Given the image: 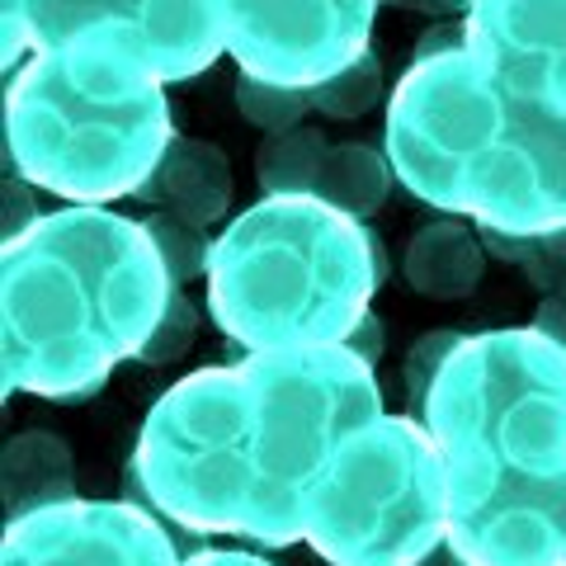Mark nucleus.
Here are the masks:
<instances>
[{
  "instance_id": "obj_1",
  "label": "nucleus",
  "mask_w": 566,
  "mask_h": 566,
  "mask_svg": "<svg viewBox=\"0 0 566 566\" xmlns=\"http://www.w3.org/2000/svg\"><path fill=\"white\" fill-rule=\"evenodd\" d=\"M374 416H382L378 378L345 345L264 349L203 368L142 420L128 501L189 534L293 547L307 534L316 472Z\"/></svg>"
},
{
  "instance_id": "obj_2",
  "label": "nucleus",
  "mask_w": 566,
  "mask_h": 566,
  "mask_svg": "<svg viewBox=\"0 0 566 566\" xmlns=\"http://www.w3.org/2000/svg\"><path fill=\"white\" fill-rule=\"evenodd\" d=\"M449 476V543L472 566H566V349L482 331L424 401Z\"/></svg>"
},
{
  "instance_id": "obj_3",
  "label": "nucleus",
  "mask_w": 566,
  "mask_h": 566,
  "mask_svg": "<svg viewBox=\"0 0 566 566\" xmlns=\"http://www.w3.org/2000/svg\"><path fill=\"white\" fill-rule=\"evenodd\" d=\"M147 227L99 203L43 212L0 251V387L85 401L137 359L170 303Z\"/></svg>"
},
{
  "instance_id": "obj_4",
  "label": "nucleus",
  "mask_w": 566,
  "mask_h": 566,
  "mask_svg": "<svg viewBox=\"0 0 566 566\" xmlns=\"http://www.w3.org/2000/svg\"><path fill=\"white\" fill-rule=\"evenodd\" d=\"M382 151L449 218L520 237L566 227V118L515 95L472 48L411 62L387 99Z\"/></svg>"
},
{
  "instance_id": "obj_5",
  "label": "nucleus",
  "mask_w": 566,
  "mask_h": 566,
  "mask_svg": "<svg viewBox=\"0 0 566 566\" xmlns=\"http://www.w3.org/2000/svg\"><path fill=\"white\" fill-rule=\"evenodd\" d=\"M175 142L166 81L123 29L33 52L6 85V156L66 203L137 193Z\"/></svg>"
},
{
  "instance_id": "obj_6",
  "label": "nucleus",
  "mask_w": 566,
  "mask_h": 566,
  "mask_svg": "<svg viewBox=\"0 0 566 566\" xmlns=\"http://www.w3.org/2000/svg\"><path fill=\"white\" fill-rule=\"evenodd\" d=\"M374 241L316 193H264L212 245V322L251 354L345 345L382 283Z\"/></svg>"
},
{
  "instance_id": "obj_7",
  "label": "nucleus",
  "mask_w": 566,
  "mask_h": 566,
  "mask_svg": "<svg viewBox=\"0 0 566 566\" xmlns=\"http://www.w3.org/2000/svg\"><path fill=\"white\" fill-rule=\"evenodd\" d=\"M449 538V476L416 416L349 430L307 491L303 543L331 566H416Z\"/></svg>"
},
{
  "instance_id": "obj_8",
  "label": "nucleus",
  "mask_w": 566,
  "mask_h": 566,
  "mask_svg": "<svg viewBox=\"0 0 566 566\" xmlns=\"http://www.w3.org/2000/svg\"><path fill=\"white\" fill-rule=\"evenodd\" d=\"M0 10L6 71L91 29H123L161 81H189L227 52L218 0H0Z\"/></svg>"
},
{
  "instance_id": "obj_9",
  "label": "nucleus",
  "mask_w": 566,
  "mask_h": 566,
  "mask_svg": "<svg viewBox=\"0 0 566 566\" xmlns=\"http://www.w3.org/2000/svg\"><path fill=\"white\" fill-rule=\"evenodd\" d=\"M378 0H218L227 57L279 85L331 81L368 52Z\"/></svg>"
},
{
  "instance_id": "obj_10",
  "label": "nucleus",
  "mask_w": 566,
  "mask_h": 566,
  "mask_svg": "<svg viewBox=\"0 0 566 566\" xmlns=\"http://www.w3.org/2000/svg\"><path fill=\"white\" fill-rule=\"evenodd\" d=\"M180 524L137 501H62L10 520L0 566H180Z\"/></svg>"
},
{
  "instance_id": "obj_11",
  "label": "nucleus",
  "mask_w": 566,
  "mask_h": 566,
  "mask_svg": "<svg viewBox=\"0 0 566 566\" xmlns=\"http://www.w3.org/2000/svg\"><path fill=\"white\" fill-rule=\"evenodd\" d=\"M468 48L510 91L566 118V0H472Z\"/></svg>"
},
{
  "instance_id": "obj_12",
  "label": "nucleus",
  "mask_w": 566,
  "mask_h": 566,
  "mask_svg": "<svg viewBox=\"0 0 566 566\" xmlns=\"http://www.w3.org/2000/svg\"><path fill=\"white\" fill-rule=\"evenodd\" d=\"M133 199L166 208L193 227H212V222L227 218V208H232V166H227L222 147L175 133L166 156L156 161L147 185H142Z\"/></svg>"
},
{
  "instance_id": "obj_13",
  "label": "nucleus",
  "mask_w": 566,
  "mask_h": 566,
  "mask_svg": "<svg viewBox=\"0 0 566 566\" xmlns=\"http://www.w3.org/2000/svg\"><path fill=\"white\" fill-rule=\"evenodd\" d=\"M486 270V245L476 237V227L463 218H434L406 241L401 255V279L411 283L420 297L434 303H458L468 297Z\"/></svg>"
},
{
  "instance_id": "obj_14",
  "label": "nucleus",
  "mask_w": 566,
  "mask_h": 566,
  "mask_svg": "<svg viewBox=\"0 0 566 566\" xmlns=\"http://www.w3.org/2000/svg\"><path fill=\"white\" fill-rule=\"evenodd\" d=\"M0 501H6V524L76 501V458H71L66 439L52 430L14 434L0 453Z\"/></svg>"
},
{
  "instance_id": "obj_15",
  "label": "nucleus",
  "mask_w": 566,
  "mask_h": 566,
  "mask_svg": "<svg viewBox=\"0 0 566 566\" xmlns=\"http://www.w3.org/2000/svg\"><path fill=\"white\" fill-rule=\"evenodd\" d=\"M397 170L387 161V151L368 147V142H335L326 151L322 166V185H316V199H326L331 208L349 212V218H374L392 193Z\"/></svg>"
},
{
  "instance_id": "obj_16",
  "label": "nucleus",
  "mask_w": 566,
  "mask_h": 566,
  "mask_svg": "<svg viewBox=\"0 0 566 566\" xmlns=\"http://www.w3.org/2000/svg\"><path fill=\"white\" fill-rule=\"evenodd\" d=\"M331 142L316 128L270 133L255 151V180L264 193H316Z\"/></svg>"
},
{
  "instance_id": "obj_17",
  "label": "nucleus",
  "mask_w": 566,
  "mask_h": 566,
  "mask_svg": "<svg viewBox=\"0 0 566 566\" xmlns=\"http://www.w3.org/2000/svg\"><path fill=\"white\" fill-rule=\"evenodd\" d=\"M486 255L505 260L528 279V289L538 297L553 293L566 283V227H553V232H495V227H476Z\"/></svg>"
},
{
  "instance_id": "obj_18",
  "label": "nucleus",
  "mask_w": 566,
  "mask_h": 566,
  "mask_svg": "<svg viewBox=\"0 0 566 566\" xmlns=\"http://www.w3.org/2000/svg\"><path fill=\"white\" fill-rule=\"evenodd\" d=\"M142 227H147V237L156 241V251H161L175 289L203 279L212 270V245L218 241H208V227H193V222L175 218V212H166V208L151 212V218H142Z\"/></svg>"
},
{
  "instance_id": "obj_19",
  "label": "nucleus",
  "mask_w": 566,
  "mask_h": 566,
  "mask_svg": "<svg viewBox=\"0 0 566 566\" xmlns=\"http://www.w3.org/2000/svg\"><path fill=\"white\" fill-rule=\"evenodd\" d=\"M382 99V62L374 52H364L359 62H349L345 71H335L331 81L312 85L307 91V104L322 118H364L374 104Z\"/></svg>"
},
{
  "instance_id": "obj_20",
  "label": "nucleus",
  "mask_w": 566,
  "mask_h": 566,
  "mask_svg": "<svg viewBox=\"0 0 566 566\" xmlns=\"http://www.w3.org/2000/svg\"><path fill=\"white\" fill-rule=\"evenodd\" d=\"M237 109L245 114V123L270 137V133H289V128H303V114L312 109L307 91L297 85H279V81H260V76H237Z\"/></svg>"
},
{
  "instance_id": "obj_21",
  "label": "nucleus",
  "mask_w": 566,
  "mask_h": 566,
  "mask_svg": "<svg viewBox=\"0 0 566 566\" xmlns=\"http://www.w3.org/2000/svg\"><path fill=\"white\" fill-rule=\"evenodd\" d=\"M468 335L463 331H424L420 340L406 349V364H401V378H406V397H411L416 411H424V401H430V387L439 378V368L449 364V354L463 345Z\"/></svg>"
},
{
  "instance_id": "obj_22",
  "label": "nucleus",
  "mask_w": 566,
  "mask_h": 566,
  "mask_svg": "<svg viewBox=\"0 0 566 566\" xmlns=\"http://www.w3.org/2000/svg\"><path fill=\"white\" fill-rule=\"evenodd\" d=\"M193 331H199V307H193V303H189V297H185L180 289H170L166 316H161V322H156L151 340L142 345L137 364H151V368H161V364L185 359V354H189V345H193Z\"/></svg>"
},
{
  "instance_id": "obj_23",
  "label": "nucleus",
  "mask_w": 566,
  "mask_h": 566,
  "mask_svg": "<svg viewBox=\"0 0 566 566\" xmlns=\"http://www.w3.org/2000/svg\"><path fill=\"white\" fill-rule=\"evenodd\" d=\"M39 218H43V212H39V203H33V189L24 185V175L14 180V170H10L6 175V241L24 237Z\"/></svg>"
},
{
  "instance_id": "obj_24",
  "label": "nucleus",
  "mask_w": 566,
  "mask_h": 566,
  "mask_svg": "<svg viewBox=\"0 0 566 566\" xmlns=\"http://www.w3.org/2000/svg\"><path fill=\"white\" fill-rule=\"evenodd\" d=\"M468 48V20H449V24H434L416 39V62H434L444 52H463Z\"/></svg>"
},
{
  "instance_id": "obj_25",
  "label": "nucleus",
  "mask_w": 566,
  "mask_h": 566,
  "mask_svg": "<svg viewBox=\"0 0 566 566\" xmlns=\"http://www.w3.org/2000/svg\"><path fill=\"white\" fill-rule=\"evenodd\" d=\"M534 331H543L547 340L566 349V283L538 297V307H534Z\"/></svg>"
},
{
  "instance_id": "obj_26",
  "label": "nucleus",
  "mask_w": 566,
  "mask_h": 566,
  "mask_svg": "<svg viewBox=\"0 0 566 566\" xmlns=\"http://www.w3.org/2000/svg\"><path fill=\"white\" fill-rule=\"evenodd\" d=\"M382 345H387V331H382V322H378L374 312H368L364 322H359V326H354V331L345 335V349L354 354V359H364L368 368H374V364L382 359Z\"/></svg>"
},
{
  "instance_id": "obj_27",
  "label": "nucleus",
  "mask_w": 566,
  "mask_h": 566,
  "mask_svg": "<svg viewBox=\"0 0 566 566\" xmlns=\"http://www.w3.org/2000/svg\"><path fill=\"white\" fill-rule=\"evenodd\" d=\"M180 566H274V562H264L255 553H241V547H203V553L185 557Z\"/></svg>"
},
{
  "instance_id": "obj_28",
  "label": "nucleus",
  "mask_w": 566,
  "mask_h": 566,
  "mask_svg": "<svg viewBox=\"0 0 566 566\" xmlns=\"http://www.w3.org/2000/svg\"><path fill=\"white\" fill-rule=\"evenodd\" d=\"M387 6H397V10H416V14H430V20H449V14H463L472 10V0H387Z\"/></svg>"
},
{
  "instance_id": "obj_29",
  "label": "nucleus",
  "mask_w": 566,
  "mask_h": 566,
  "mask_svg": "<svg viewBox=\"0 0 566 566\" xmlns=\"http://www.w3.org/2000/svg\"><path fill=\"white\" fill-rule=\"evenodd\" d=\"M416 566H472L463 553H458V547L444 538V543H439V547H430V553H424Z\"/></svg>"
}]
</instances>
